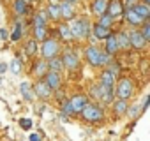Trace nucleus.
<instances>
[{"instance_id":"1","label":"nucleus","mask_w":150,"mask_h":141,"mask_svg":"<svg viewBox=\"0 0 150 141\" xmlns=\"http://www.w3.org/2000/svg\"><path fill=\"white\" fill-rule=\"evenodd\" d=\"M71 28V34H72V37H87L88 35V21L87 20H74L72 21V25L69 27Z\"/></svg>"},{"instance_id":"2","label":"nucleus","mask_w":150,"mask_h":141,"mask_svg":"<svg viewBox=\"0 0 150 141\" xmlns=\"http://www.w3.org/2000/svg\"><path fill=\"white\" fill-rule=\"evenodd\" d=\"M85 55H87V58H88V62H90L92 65H101V63H106V62H108V55H106V53H101V51H99L97 48H94V46L87 48Z\"/></svg>"},{"instance_id":"3","label":"nucleus","mask_w":150,"mask_h":141,"mask_svg":"<svg viewBox=\"0 0 150 141\" xmlns=\"http://www.w3.org/2000/svg\"><path fill=\"white\" fill-rule=\"evenodd\" d=\"M81 115H83V118L88 120V122H97V120L103 118L101 108H97V106H94V104H85V108L81 109Z\"/></svg>"},{"instance_id":"4","label":"nucleus","mask_w":150,"mask_h":141,"mask_svg":"<svg viewBox=\"0 0 150 141\" xmlns=\"http://www.w3.org/2000/svg\"><path fill=\"white\" fill-rule=\"evenodd\" d=\"M57 51H58V44H57L53 39L44 41V44H42V56H44V60L53 58V56L57 55Z\"/></svg>"},{"instance_id":"5","label":"nucleus","mask_w":150,"mask_h":141,"mask_svg":"<svg viewBox=\"0 0 150 141\" xmlns=\"http://www.w3.org/2000/svg\"><path fill=\"white\" fill-rule=\"evenodd\" d=\"M132 92V83L131 80H120L118 81V87H117V95L118 99H127Z\"/></svg>"},{"instance_id":"6","label":"nucleus","mask_w":150,"mask_h":141,"mask_svg":"<svg viewBox=\"0 0 150 141\" xmlns=\"http://www.w3.org/2000/svg\"><path fill=\"white\" fill-rule=\"evenodd\" d=\"M122 13H124L122 4L118 2V0H111L110 6H108V14H110L111 18H118V16H122Z\"/></svg>"},{"instance_id":"7","label":"nucleus","mask_w":150,"mask_h":141,"mask_svg":"<svg viewBox=\"0 0 150 141\" xmlns=\"http://www.w3.org/2000/svg\"><path fill=\"white\" fill-rule=\"evenodd\" d=\"M44 76H46V81H44V83H46L51 90L60 87V76H58V73H53V70H50V73H46Z\"/></svg>"},{"instance_id":"8","label":"nucleus","mask_w":150,"mask_h":141,"mask_svg":"<svg viewBox=\"0 0 150 141\" xmlns=\"http://www.w3.org/2000/svg\"><path fill=\"white\" fill-rule=\"evenodd\" d=\"M87 104V97L85 95H76V97H72L71 99V106H72V111L74 113H80Z\"/></svg>"},{"instance_id":"9","label":"nucleus","mask_w":150,"mask_h":141,"mask_svg":"<svg viewBox=\"0 0 150 141\" xmlns=\"http://www.w3.org/2000/svg\"><path fill=\"white\" fill-rule=\"evenodd\" d=\"M62 63L65 67H69V69H76L78 67V56L74 55V53H71V51H67L64 55V58H62Z\"/></svg>"},{"instance_id":"10","label":"nucleus","mask_w":150,"mask_h":141,"mask_svg":"<svg viewBox=\"0 0 150 141\" xmlns=\"http://www.w3.org/2000/svg\"><path fill=\"white\" fill-rule=\"evenodd\" d=\"M146 44V41L143 39V35L139 32H132L129 35V46H134V48H143Z\"/></svg>"},{"instance_id":"11","label":"nucleus","mask_w":150,"mask_h":141,"mask_svg":"<svg viewBox=\"0 0 150 141\" xmlns=\"http://www.w3.org/2000/svg\"><path fill=\"white\" fill-rule=\"evenodd\" d=\"M101 80H103L101 87H103V88H106V90H110V92H113V74L110 73V70H104Z\"/></svg>"},{"instance_id":"12","label":"nucleus","mask_w":150,"mask_h":141,"mask_svg":"<svg viewBox=\"0 0 150 141\" xmlns=\"http://www.w3.org/2000/svg\"><path fill=\"white\" fill-rule=\"evenodd\" d=\"M132 11H134L141 20H146V18L150 16V9H148L146 4H136V6L132 7Z\"/></svg>"},{"instance_id":"13","label":"nucleus","mask_w":150,"mask_h":141,"mask_svg":"<svg viewBox=\"0 0 150 141\" xmlns=\"http://www.w3.org/2000/svg\"><path fill=\"white\" fill-rule=\"evenodd\" d=\"M35 94H37L39 97H44V99H46V97L51 94V88H50L44 81H39V83L35 85Z\"/></svg>"},{"instance_id":"14","label":"nucleus","mask_w":150,"mask_h":141,"mask_svg":"<svg viewBox=\"0 0 150 141\" xmlns=\"http://www.w3.org/2000/svg\"><path fill=\"white\" fill-rule=\"evenodd\" d=\"M72 14H74L72 6H71L69 2H64V4L60 6V16H64L65 20H69V18H72Z\"/></svg>"},{"instance_id":"15","label":"nucleus","mask_w":150,"mask_h":141,"mask_svg":"<svg viewBox=\"0 0 150 141\" xmlns=\"http://www.w3.org/2000/svg\"><path fill=\"white\" fill-rule=\"evenodd\" d=\"M125 18H127V21H129L131 25H134V27L141 25V21H143V20H141V18H139V16H138L134 11H132V9H129V11L125 13Z\"/></svg>"},{"instance_id":"16","label":"nucleus","mask_w":150,"mask_h":141,"mask_svg":"<svg viewBox=\"0 0 150 141\" xmlns=\"http://www.w3.org/2000/svg\"><path fill=\"white\" fill-rule=\"evenodd\" d=\"M94 34L97 39H106L110 35V28L108 27H103V25H96L94 27Z\"/></svg>"},{"instance_id":"17","label":"nucleus","mask_w":150,"mask_h":141,"mask_svg":"<svg viewBox=\"0 0 150 141\" xmlns=\"http://www.w3.org/2000/svg\"><path fill=\"white\" fill-rule=\"evenodd\" d=\"M46 70H48V63H46V60H39V62L35 63V67H34L35 76H44V74H46Z\"/></svg>"},{"instance_id":"18","label":"nucleus","mask_w":150,"mask_h":141,"mask_svg":"<svg viewBox=\"0 0 150 141\" xmlns=\"http://www.w3.org/2000/svg\"><path fill=\"white\" fill-rule=\"evenodd\" d=\"M106 41H108V42H106V51H108V53H115V51L118 49V46H117V39H115V35H111V34H110V35L106 37Z\"/></svg>"},{"instance_id":"19","label":"nucleus","mask_w":150,"mask_h":141,"mask_svg":"<svg viewBox=\"0 0 150 141\" xmlns=\"http://www.w3.org/2000/svg\"><path fill=\"white\" fill-rule=\"evenodd\" d=\"M115 39H117V46H118V48H122V49L129 48V37H127L125 34H117Z\"/></svg>"},{"instance_id":"20","label":"nucleus","mask_w":150,"mask_h":141,"mask_svg":"<svg viewBox=\"0 0 150 141\" xmlns=\"http://www.w3.org/2000/svg\"><path fill=\"white\" fill-rule=\"evenodd\" d=\"M51 62H50V65H48V69H51L53 73H58V70L64 67V63H62V60L60 58H57V56H53V58H50Z\"/></svg>"},{"instance_id":"21","label":"nucleus","mask_w":150,"mask_h":141,"mask_svg":"<svg viewBox=\"0 0 150 141\" xmlns=\"http://www.w3.org/2000/svg\"><path fill=\"white\" fill-rule=\"evenodd\" d=\"M106 11V0H94V13L103 14Z\"/></svg>"},{"instance_id":"22","label":"nucleus","mask_w":150,"mask_h":141,"mask_svg":"<svg viewBox=\"0 0 150 141\" xmlns=\"http://www.w3.org/2000/svg\"><path fill=\"white\" fill-rule=\"evenodd\" d=\"M125 111H127V102H125V99H118V102L115 104V113L122 115V113H125Z\"/></svg>"},{"instance_id":"23","label":"nucleus","mask_w":150,"mask_h":141,"mask_svg":"<svg viewBox=\"0 0 150 141\" xmlns=\"http://www.w3.org/2000/svg\"><path fill=\"white\" fill-rule=\"evenodd\" d=\"M14 9H16V13H18V14H25V11H27V4H25V0H16V2H14Z\"/></svg>"},{"instance_id":"24","label":"nucleus","mask_w":150,"mask_h":141,"mask_svg":"<svg viewBox=\"0 0 150 141\" xmlns=\"http://www.w3.org/2000/svg\"><path fill=\"white\" fill-rule=\"evenodd\" d=\"M48 14H50L53 20H58V18H60V7H58V6H50V7H48Z\"/></svg>"},{"instance_id":"25","label":"nucleus","mask_w":150,"mask_h":141,"mask_svg":"<svg viewBox=\"0 0 150 141\" xmlns=\"http://www.w3.org/2000/svg\"><path fill=\"white\" fill-rule=\"evenodd\" d=\"M60 35L64 37V39H72V34H71V28H69V25H62L60 27Z\"/></svg>"},{"instance_id":"26","label":"nucleus","mask_w":150,"mask_h":141,"mask_svg":"<svg viewBox=\"0 0 150 141\" xmlns=\"http://www.w3.org/2000/svg\"><path fill=\"white\" fill-rule=\"evenodd\" d=\"M21 94L25 95V99H28V101H32V92H30V87H28V83H21Z\"/></svg>"},{"instance_id":"27","label":"nucleus","mask_w":150,"mask_h":141,"mask_svg":"<svg viewBox=\"0 0 150 141\" xmlns=\"http://www.w3.org/2000/svg\"><path fill=\"white\" fill-rule=\"evenodd\" d=\"M34 23H35V27H44V23H46V14H44V13H39V14L35 16V20H34Z\"/></svg>"},{"instance_id":"28","label":"nucleus","mask_w":150,"mask_h":141,"mask_svg":"<svg viewBox=\"0 0 150 141\" xmlns=\"http://www.w3.org/2000/svg\"><path fill=\"white\" fill-rule=\"evenodd\" d=\"M20 70H21L20 60H13V62H11V73H13V74H20Z\"/></svg>"},{"instance_id":"29","label":"nucleus","mask_w":150,"mask_h":141,"mask_svg":"<svg viewBox=\"0 0 150 141\" xmlns=\"http://www.w3.org/2000/svg\"><path fill=\"white\" fill-rule=\"evenodd\" d=\"M44 35H46L44 27H35V37H37V41H42V39H44Z\"/></svg>"},{"instance_id":"30","label":"nucleus","mask_w":150,"mask_h":141,"mask_svg":"<svg viewBox=\"0 0 150 141\" xmlns=\"http://www.w3.org/2000/svg\"><path fill=\"white\" fill-rule=\"evenodd\" d=\"M111 21H113V18H111L110 14H106V16H103V18H101V23H99V25H103V27H108V28H110Z\"/></svg>"},{"instance_id":"31","label":"nucleus","mask_w":150,"mask_h":141,"mask_svg":"<svg viewBox=\"0 0 150 141\" xmlns=\"http://www.w3.org/2000/svg\"><path fill=\"white\" fill-rule=\"evenodd\" d=\"M35 48H37V42H35V41H28V44H27V53H28V55H34V53H35Z\"/></svg>"},{"instance_id":"32","label":"nucleus","mask_w":150,"mask_h":141,"mask_svg":"<svg viewBox=\"0 0 150 141\" xmlns=\"http://www.w3.org/2000/svg\"><path fill=\"white\" fill-rule=\"evenodd\" d=\"M141 35H143V39L145 41H148L150 39V25L146 23V25H143V32H141Z\"/></svg>"},{"instance_id":"33","label":"nucleus","mask_w":150,"mask_h":141,"mask_svg":"<svg viewBox=\"0 0 150 141\" xmlns=\"http://www.w3.org/2000/svg\"><path fill=\"white\" fill-rule=\"evenodd\" d=\"M20 37H21V27H20V25H16V30L13 32V35H11V39H13V41H18Z\"/></svg>"},{"instance_id":"34","label":"nucleus","mask_w":150,"mask_h":141,"mask_svg":"<svg viewBox=\"0 0 150 141\" xmlns=\"http://www.w3.org/2000/svg\"><path fill=\"white\" fill-rule=\"evenodd\" d=\"M20 125H21L23 129H30V127H32V120H30V118H21V120H20Z\"/></svg>"},{"instance_id":"35","label":"nucleus","mask_w":150,"mask_h":141,"mask_svg":"<svg viewBox=\"0 0 150 141\" xmlns=\"http://www.w3.org/2000/svg\"><path fill=\"white\" fill-rule=\"evenodd\" d=\"M64 113H65V115H71V113H74V111H72V106H71V101H67V102L64 104Z\"/></svg>"},{"instance_id":"36","label":"nucleus","mask_w":150,"mask_h":141,"mask_svg":"<svg viewBox=\"0 0 150 141\" xmlns=\"http://www.w3.org/2000/svg\"><path fill=\"white\" fill-rule=\"evenodd\" d=\"M30 141H41V136L39 134H32L30 136Z\"/></svg>"},{"instance_id":"37","label":"nucleus","mask_w":150,"mask_h":141,"mask_svg":"<svg viewBox=\"0 0 150 141\" xmlns=\"http://www.w3.org/2000/svg\"><path fill=\"white\" fill-rule=\"evenodd\" d=\"M6 69H7V63H0V73H6Z\"/></svg>"},{"instance_id":"38","label":"nucleus","mask_w":150,"mask_h":141,"mask_svg":"<svg viewBox=\"0 0 150 141\" xmlns=\"http://www.w3.org/2000/svg\"><path fill=\"white\" fill-rule=\"evenodd\" d=\"M0 35H2L4 39H7V32H6V30H2V32H0Z\"/></svg>"},{"instance_id":"39","label":"nucleus","mask_w":150,"mask_h":141,"mask_svg":"<svg viewBox=\"0 0 150 141\" xmlns=\"http://www.w3.org/2000/svg\"><path fill=\"white\" fill-rule=\"evenodd\" d=\"M134 4V0H127V6H132Z\"/></svg>"},{"instance_id":"40","label":"nucleus","mask_w":150,"mask_h":141,"mask_svg":"<svg viewBox=\"0 0 150 141\" xmlns=\"http://www.w3.org/2000/svg\"><path fill=\"white\" fill-rule=\"evenodd\" d=\"M67 2H69V4H72V2H76V0H67Z\"/></svg>"},{"instance_id":"41","label":"nucleus","mask_w":150,"mask_h":141,"mask_svg":"<svg viewBox=\"0 0 150 141\" xmlns=\"http://www.w3.org/2000/svg\"><path fill=\"white\" fill-rule=\"evenodd\" d=\"M143 2H145V4H148V2H150V0H143Z\"/></svg>"}]
</instances>
